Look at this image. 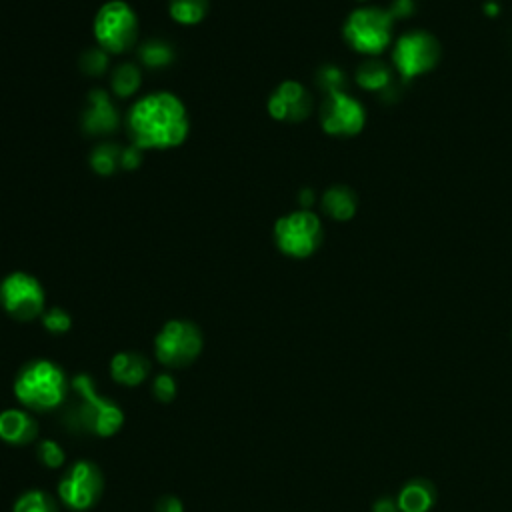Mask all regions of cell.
<instances>
[{"mask_svg": "<svg viewBox=\"0 0 512 512\" xmlns=\"http://www.w3.org/2000/svg\"><path fill=\"white\" fill-rule=\"evenodd\" d=\"M42 324H44V328H46L48 332L62 334V332H66V330L70 328L72 320H70V316L66 314V310H62V308H50L48 312L42 314Z\"/></svg>", "mask_w": 512, "mask_h": 512, "instance_id": "obj_26", "label": "cell"}, {"mask_svg": "<svg viewBox=\"0 0 512 512\" xmlns=\"http://www.w3.org/2000/svg\"><path fill=\"white\" fill-rule=\"evenodd\" d=\"M90 112L86 116V128L92 132H108L116 126L114 110L104 92L90 94Z\"/></svg>", "mask_w": 512, "mask_h": 512, "instance_id": "obj_17", "label": "cell"}, {"mask_svg": "<svg viewBox=\"0 0 512 512\" xmlns=\"http://www.w3.org/2000/svg\"><path fill=\"white\" fill-rule=\"evenodd\" d=\"M274 240L280 252L292 258H306L322 242V224L312 212L298 210L276 220Z\"/></svg>", "mask_w": 512, "mask_h": 512, "instance_id": "obj_7", "label": "cell"}, {"mask_svg": "<svg viewBox=\"0 0 512 512\" xmlns=\"http://www.w3.org/2000/svg\"><path fill=\"white\" fill-rule=\"evenodd\" d=\"M316 82H318V86H320L326 94H330V92L342 90V86L346 84V78H344V74H342L340 68H336V66H322V68L318 70Z\"/></svg>", "mask_w": 512, "mask_h": 512, "instance_id": "obj_24", "label": "cell"}, {"mask_svg": "<svg viewBox=\"0 0 512 512\" xmlns=\"http://www.w3.org/2000/svg\"><path fill=\"white\" fill-rule=\"evenodd\" d=\"M154 510L156 512H184V506H182V500L178 496L166 494V496H160L156 500Z\"/></svg>", "mask_w": 512, "mask_h": 512, "instance_id": "obj_28", "label": "cell"}, {"mask_svg": "<svg viewBox=\"0 0 512 512\" xmlns=\"http://www.w3.org/2000/svg\"><path fill=\"white\" fill-rule=\"evenodd\" d=\"M138 34V18L122 0L106 2L94 18V36L98 44L112 54L126 52L134 46Z\"/></svg>", "mask_w": 512, "mask_h": 512, "instance_id": "obj_4", "label": "cell"}, {"mask_svg": "<svg viewBox=\"0 0 512 512\" xmlns=\"http://www.w3.org/2000/svg\"><path fill=\"white\" fill-rule=\"evenodd\" d=\"M154 350L158 362L164 366H188L202 350V332L188 320H170L156 334Z\"/></svg>", "mask_w": 512, "mask_h": 512, "instance_id": "obj_6", "label": "cell"}, {"mask_svg": "<svg viewBox=\"0 0 512 512\" xmlns=\"http://www.w3.org/2000/svg\"><path fill=\"white\" fill-rule=\"evenodd\" d=\"M322 208L334 220H350L356 212V196L348 186H332L322 196Z\"/></svg>", "mask_w": 512, "mask_h": 512, "instance_id": "obj_16", "label": "cell"}, {"mask_svg": "<svg viewBox=\"0 0 512 512\" xmlns=\"http://www.w3.org/2000/svg\"><path fill=\"white\" fill-rule=\"evenodd\" d=\"M372 512H400V508H398V502H396V500H392V498H388V496H382V498H378V500L374 502Z\"/></svg>", "mask_w": 512, "mask_h": 512, "instance_id": "obj_31", "label": "cell"}, {"mask_svg": "<svg viewBox=\"0 0 512 512\" xmlns=\"http://www.w3.org/2000/svg\"><path fill=\"white\" fill-rule=\"evenodd\" d=\"M104 488V478L100 468L94 462L78 460L72 464L58 484L60 500L72 510H88L92 508Z\"/></svg>", "mask_w": 512, "mask_h": 512, "instance_id": "obj_9", "label": "cell"}, {"mask_svg": "<svg viewBox=\"0 0 512 512\" xmlns=\"http://www.w3.org/2000/svg\"><path fill=\"white\" fill-rule=\"evenodd\" d=\"M208 12V0H170V16L180 24H198Z\"/></svg>", "mask_w": 512, "mask_h": 512, "instance_id": "obj_19", "label": "cell"}, {"mask_svg": "<svg viewBox=\"0 0 512 512\" xmlns=\"http://www.w3.org/2000/svg\"><path fill=\"white\" fill-rule=\"evenodd\" d=\"M0 304L16 320H34L44 312V290L26 272H12L0 284Z\"/></svg>", "mask_w": 512, "mask_h": 512, "instance_id": "obj_10", "label": "cell"}, {"mask_svg": "<svg viewBox=\"0 0 512 512\" xmlns=\"http://www.w3.org/2000/svg\"><path fill=\"white\" fill-rule=\"evenodd\" d=\"M150 372V362L140 352H118L110 360V374L116 382L124 386H138L146 380Z\"/></svg>", "mask_w": 512, "mask_h": 512, "instance_id": "obj_14", "label": "cell"}, {"mask_svg": "<svg viewBox=\"0 0 512 512\" xmlns=\"http://www.w3.org/2000/svg\"><path fill=\"white\" fill-rule=\"evenodd\" d=\"M14 512H58V506L48 492L28 490L14 502Z\"/></svg>", "mask_w": 512, "mask_h": 512, "instance_id": "obj_20", "label": "cell"}, {"mask_svg": "<svg viewBox=\"0 0 512 512\" xmlns=\"http://www.w3.org/2000/svg\"><path fill=\"white\" fill-rule=\"evenodd\" d=\"M152 394L158 402H172L176 396V382L170 374L162 372L152 380Z\"/></svg>", "mask_w": 512, "mask_h": 512, "instance_id": "obj_27", "label": "cell"}, {"mask_svg": "<svg viewBox=\"0 0 512 512\" xmlns=\"http://www.w3.org/2000/svg\"><path fill=\"white\" fill-rule=\"evenodd\" d=\"M400 512H430L436 502V488L426 478L408 480L398 492Z\"/></svg>", "mask_w": 512, "mask_h": 512, "instance_id": "obj_15", "label": "cell"}, {"mask_svg": "<svg viewBox=\"0 0 512 512\" xmlns=\"http://www.w3.org/2000/svg\"><path fill=\"white\" fill-rule=\"evenodd\" d=\"M38 436L36 420L24 410H4L0 412V438L12 446L30 444Z\"/></svg>", "mask_w": 512, "mask_h": 512, "instance_id": "obj_13", "label": "cell"}, {"mask_svg": "<svg viewBox=\"0 0 512 512\" xmlns=\"http://www.w3.org/2000/svg\"><path fill=\"white\" fill-rule=\"evenodd\" d=\"M486 14H490V16L498 14V6H496L494 2H488V4H486Z\"/></svg>", "mask_w": 512, "mask_h": 512, "instance_id": "obj_33", "label": "cell"}, {"mask_svg": "<svg viewBox=\"0 0 512 512\" xmlns=\"http://www.w3.org/2000/svg\"><path fill=\"white\" fill-rule=\"evenodd\" d=\"M68 380L60 366L50 360H32L20 368L14 380L16 398L30 410L46 412L68 398Z\"/></svg>", "mask_w": 512, "mask_h": 512, "instance_id": "obj_3", "label": "cell"}, {"mask_svg": "<svg viewBox=\"0 0 512 512\" xmlns=\"http://www.w3.org/2000/svg\"><path fill=\"white\" fill-rule=\"evenodd\" d=\"M36 454H38V460L48 468H58L64 464V450L54 440H48V438L40 440Z\"/></svg>", "mask_w": 512, "mask_h": 512, "instance_id": "obj_23", "label": "cell"}, {"mask_svg": "<svg viewBox=\"0 0 512 512\" xmlns=\"http://www.w3.org/2000/svg\"><path fill=\"white\" fill-rule=\"evenodd\" d=\"M300 198H302V200H300L302 206H310V204L314 202V194H312L310 190H304V192L300 194Z\"/></svg>", "mask_w": 512, "mask_h": 512, "instance_id": "obj_32", "label": "cell"}, {"mask_svg": "<svg viewBox=\"0 0 512 512\" xmlns=\"http://www.w3.org/2000/svg\"><path fill=\"white\" fill-rule=\"evenodd\" d=\"M74 398L66 402L60 424L76 436H112L124 422V412L112 400L98 394L88 374H78L70 382Z\"/></svg>", "mask_w": 512, "mask_h": 512, "instance_id": "obj_2", "label": "cell"}, {"mask_svg": "<svg viewBox=\"0 0 512 512\" xmlns=\"http://www.w3.org/2000/svg\"><path fill=\"white\" fill-rule=\"evenodd\" d=\"M356 82L366 90H386L392 82L390 68L380 60H366L356 70Z\"/></svg>", "mask_w": 512, "mask_h": 512, "instance_id": "obj_18", "label": "cell"}, {"mask_svg": "<svg viewBox=\"0 0 512 512\" xmlns=\"http://www.w3.org/2000/svg\"><path fill=\"white\" fill-rule=\"evenodd\" d=\"M128 130L138 148H174L188 136V114L174 94L154 92L130 108Z\"/></svg>", "mask_w": 512, "mask_h": 512, "instance_id": "obj_1", "label": "cell"}, {"mask_svg": "<svg viewBox=\"0 0 512 512\" xmlns=\"http://www.w3.org/2000/svg\"><path fill=\"white\" fill-rule=\"evenodd\" d=\"M392 18H404L414 12V2L412 0H394L392 6L388 8Z\"/></svg>", "mask_w": 512, "mask_h": 512, "instance_id": "obj_30", "label": "cell"}, {"mask_svg": "<svg viewBox=\"0 0 512 512\" xmlns=\"http://www.w3.org/2000/svg\"><path fill=\"white\" fill-rule=\"evenodd\" d=\"M312 110V98L308 90L294 80L282 82L268 100V112L276 120L300 122Z\"/></svg>", "mask_w": 512, "mask_h": 512, "instance_id": "obj_12", "label": "cell"}, {"mask_svg": "<svg viewBox=\"0 0 512 512\" xmlns=\"http://www.w3.org/2000/svg\"><path fill=\"white\" fill-rule=\"evenodd\" d=\"M142 60L148 64V66H162V64H168L172 60V52L166 44L162 42H148L144 48H142Z\"/></svg>", "mask_w": 512, "mask_h": 512, "instance_id": "obj_25", "label": "cell"}, {"mask_svg": "<svg viewBox=\"0 0 512 512\" xmlns=\"http://www.w3.org/2000/svg\"><path fill=\"white\" fill-rule=\"evenodd\" d=\"M364 108L342 90L330 92L320 108V124L332 136H354L364 126Z\"/></svg>", "mask_w": 512, "mask_h": 512, "instance_id": "obj_11", "label": "cell"}, {"mask_svg": "<svg viewBox=\"0 0 512 512\" xmlns=\"http://www.w3.org/2000/svg\"><path fill=\"white\" fill-rule=\"evenodd\" d=\"M392 60L396 70L404 80L420 76L432 70L440 60V44L438 40L422 30L406 32L398 38Z\"/></svg>", "mask_w": 512, "mask_h": 512, "instance_id": "obj_8", "label": "cell"}, {"mask_svg": "<svg viewBox=\"0 0 512 512\" xmlns=\"http://www.w3.org/2000/svg\"><path fill=\"white\" fill-rule=\"evenodd\" d=\"M90 164L98 174H112L118 164H122V150L114 144H102L90 156Z\"/></svg>", "mask_w": 512, "mask_h": 512, "instance_id": "obj_21", "label": "cell"}, {"mask_svg": "<svg viewBox=\"0 0 512 512\" xmlns=\"http://www.w3.org/2000/svg\"><path fill=\"white\" fill-rule=\"evenodd\" d=\"M140 86V72L132 64H122L112 76V88L120 96H130Z\"/></svg>", "mask_w": 512, "mask_h": 512, "instance_id": "obj_22", "label": "cell"}, {"mask_svg": "<svg viewBox=\"0 0 512 512\" xmlns=\"http://www.w3.org/2000/svg\"><path fill=\"white\" fill-rule=\"evenodd\" d=\"M392 22L388 10L358 8L344 22V38L362 54H380L390 42Z\"/></svg>", "mask_w": 512, "mask_h": 512, "instance_id": "obj_5", "label": "cell"}, {"mask_svg": "<svg viewBox=\"0 0 512 512\" xmlns=\"http://www.w3.org/2000/svg\"><path fill=\"white\" fill-rule=\"evenodd\" d=\"M84 60L88 62V64H86V70H88L90 74H100V72L106 68V58H104L102 52H88V54L84 56Z\"/></svg>", "mask_w": 512, "mask_h": 512, "instance_id": "obj_29", "label": "cell"}]
</instances>
